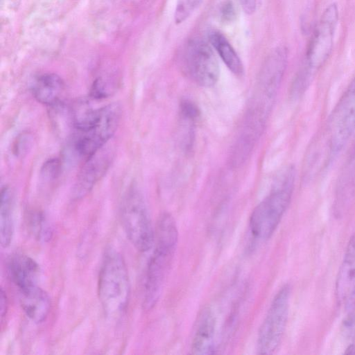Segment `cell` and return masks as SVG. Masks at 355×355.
I'll return each instance as SVG.
<instances>
[{
  "label": "cell",
  "mask_w": 355,
  "mask_h": 355,
  "mask_svg": "<svg viewBox=\"0 0 355 355\" xmlns=\"http://www.w3.org/2000/svg\"><path fill=\"white\" fill-rule=\"evenodd\" d=\"M156 245L146 270L144 306L153 308L159 300L178 241V230L172 215L162 214L156 227Z\"/></svg>",
  "instance_id": "obj_1"
},
{
  "label": "cell",
  "mask_w": 355,
  "mask_h": 355,
  "mask_svg": "<svg viewBox=\"0 0 355 355\" xmlns=\"http://www.w3.org/2000/svg\"><path fill=\"white\" fill-rule=\"evenodd\" d=\"M295 180L293 166L285 167L275 176L269 194L250 215L249 226L254 237L264 241L273 234L291 202Z\"/></svg>",
  "instance_id": "obj_2"
},
{
  "label": "cell",
  "mask_w": 355,
  "mask_h": 355,
  "mask_svg": "<svg viewBox=\"0 0 355 355\" xmlns=\"http://www.w3.org/2000/svg\"><path fill=\"white\" fill-rule=\"evenodd\" d=\"M125 263L116 250H107L102 260L98 281L99 300L105 315L116 318L125 309L130 296Z\"/></svg>",
  "instance_id": "obj_3"
},
{
  "label": "cell",
  "mask_w": 355,
  "mask_h": 355,
  "mask_svg": "<svg viewBox=\"0 0 355 355\" xmlns=\"http://www.w3.org/2000/svg\"><path fill=\"white\" fill-rule=\"evenodd\" d=\"M355 130V76L334 108L321 136L317 153L327 162L347 145Z\"/></svg>",
  "instance_id": "obj_4"
},
{
  "label": "cell",
  "mask_w": 355,
  "mask_h": 355,
  "mask_svg": "<svg viewBox=\"0 0 355 355\" xmlns=\"http://www.w3.org/2000/svg\"><path fill=\"white\" fill-rule=\"evenodd\" d=\"M338 18V8L334 3L329 5L321 15L309 44L303 66L295 77L302 86H309L315 73L330 55Z\"/></svg>",
  "instance_id": "obj_5"
},
{
  "label": "cell",
  "mask_w": 355,
  "mask_h": 355,
  "mask_svg": "<svg viewBox=\"0 0 355 355\" xmlns=\"http://www.w3.org/2000/svg\"><path fill=\"white\" fill-rule=\"evenodd\" d=\"M123 230L134 247L140 252H147L155 240L150 216L139 190L130 188L125 194L121 207Z\"/></svg>",
  "instance_id": "obj_6"
},
{
  "label": "cell",
  "mask_w": 355,
  "mask_h": 355,
  "mask_svg": "<svg viewBox=\"0 0 355 355\" xmlns=\"http://www.w3.org/2000/svg\"><path fill=\"white\" fill-rule=\"evenodd\" d=\"M180 64L186 76L201 87H212L218 80V60L210 45L203 39L195 37L186 44Z\"/></svg>",
  "instance_id": "obj_7"
},
{
  "label": "cell",
  "mask_w": 355,
  "mask_h": 355,
  "mask_svg": "<svg viewBox=\"0 0 355 355\" xmlns=\"http://www.w3.org/2000/svg\"><path fill=\"white\" fill-rule=\"evenodd\" d=\"M291 295L290 285L284 284L274 296L259 330L258 354H272L279 347L288 321Z\"/></svg>",
  "instance_id": "obj_8"
},
{
  "label": "cell",
  "mask_w": 355,
  "mask_h": 355,
  "mask_svg": "<svg viewBox=\"0 0 355 355\" xmlns=\"http://www.w3.org/2000/svg\"><path fill=\"white\" fill-rule=\"evenodd\" d=\"M121 109L118 103L105 105L88 128L74 133L73 148L80 156L87 159L102 148L115 133L120 122Z\"/></svg>",
  "instance_id": "obj_9"
},
{
  "label": "cell",
  "mask_w": 355,
  "mask_h": 355,
  "mask_svg": "<svg viewBox=\"0 0 355 355\" xmlns=\"http://www.w3.org/2000/svg\"><path fill=\"white\" fill-rule=\"evenodd\" d=\"M335 293L338 304L351 320L355 314V233L347 244L336 277Z\"/></svg>",
  "instance_id": "obj_10"
},
{
  "label": "cell",
  "mask_w": 355,
  "mask_h": 355,
  "mask_svg": "<svg viewBox=\"0 0 355 355\" xmlns=\"http://www.w3.org/2000/svg\"><path fill=\"white\" fill-rule=\"evenodd\" d=\"M112 157L111 152L104 146L86 159L73 187V195L75 198H82L90 192L106 173L111 164Z\"/></svg>",
  "instance_id": "obj_11"
},
{
  "label": "cell",
  "mask_w": 355,
  "mask_h": 355,
  "mask_svg": "<svg viewBox=\"0 0 355 355\" xmlns=\"http://www.w3.org/2000/svg\"><path fill=\"white\" fill-rule=\"evenodd\" d=\"M216 320L209 307L204 308L196 323L191 342V352L194 354H212L215 350Z\"/></svg>",
  "instance_id": "obj_12"
},
{
  "label": "cell",
  "mask_w": 355,
  "mask_h": 355,
  "mask_svg": "<svg viewBox=\"0 0 355 355\" xmlns=\"http://www.w3.org/2000/svg\"><path fill=\"white\" fill-rule=\"evenodd\" d=\"M8 269L11 280L19 291L37 286L40 267L37 262L28 255H12L8 261Z\"/></svg>",
  "instance_id": "obj_13"
},
{
  "label": "cell",
  "mask_w": 355,
  "mask_h": 355,
  "mask_svg": "<svg viewBox=\"0 0 355 355\" xmlns=\"http://www.w3.org/2000/svg\"><path fill=\"white\" fill-rule=\"evenodd\" d=\"M20 304L26 316L35 323L46 320L51 308V300L48 293L36 286L19 291Z\"/></svg>",
  "instance_id": "obj_14"
},
{
  "label": "cell",
  "mask_w": 355,
  "mask_h": 355,
  "mask_svg": "<svg viewBox=\"0 0 355 355\" xmlns=\"http://www.w3.org/2000/svg\"><path fill=\"white\" fill-rule=\"evenodd\" d=\"M64 89L62 79L55 73H44L37 77L31 85L33 97L40 103L55 106L60 103Z\"/></svg>",
  "instance_id": "obj_15"
},
{
  "label": "cell",
  "mask_w": 355,
  "mask_h": 355,
  "mask_svg": "<svg viewBox=\"0 0 355 355\" xmlns=\"http://www.w3.org/2000/svg\"><path fill=\"white\" fill-rule=\"evenodd\" d=\"M208 40L228 69L236 76H242L243 65L238 54L226 37L220 32L209 33Z\"/></svg>",
  "instance_id": "obj_16"
},
{
  "label": "cell",
  "mask_w": 355,
  "mask_h": 355,
  "mask_svg": "<svg viewBox=\"0 0 355 355\" xmlns=\"http://www.w3.org/2000/svg\"><path fill=\"white\" fill-rule=\"evenodd\" d=\"M14 234L13 195L8 187L1 191L0 200V239L3 248L10 245Z\"/></svg>",
  "instance_id": "obj_17"
},
{
  "label": "cell",
  "mask_w": 355,
  "mask_h": 355,
  "mask_svg": "<svg viewBox=\"0 0 355 355\" xmlns=\"http://www.w3.org/2000/svg\"><path fill=\"white\" fill-rule=\"evenodd\" d=\"M28 223L31 232L38 240L46 241L51 238V229L42 213H32Z\"/></svg>",
  "instance_id": "obj_18"
},
{
  "label": "cell",
  "mask_w": 355,
  "mask_h": 355,
  "mask_svg": "<svg viewBox=\"0 0 355 355\" xmlns=\"http://www.w3.org/2000/svg\"><path fill=\"white\" fill-rule=\"evenodd\" d=\"M202 1L203 0H178L174 12L175 22L179 24L187 20L201 4Z\"/></svg>",
  "instance_id": "obj_19"
},
{
  "label": "cell",
  "mask_w": 355,
  "mask_h": 355,
  "mask_svg": "<svg viewBox=\"0 0 355 355\" xmlns=\"http://www.w3.org/2000/svg\"><path fill=\"white\" fill-rule=\"evenodd\" d=\"M61 172V162L57 158L46 160L40 170V175L44 181L52 182L56 180Z\"/></svg>",
  "instance_id": "obj_20"
},
{
  "label": "cell",
  "mask_w": 355,
  "mask_h": 355,
  "mask_svg": "<svg viewBox=\"0 0 355 355\" xmlns=\"http://www.w3.org/2000/svg\"><path fill=\"white\" fill-rule=\"evenodd\" d=\"M180 113L182 119L195 123L200 117V110L193 101L184 98L180 103Z\"/></svg>",
  "instance_id": "obj_21"
},
{
  "label": "cell",
  "mask_w": 355,
  "mask_h": 355,
  "mask_svg": "<svg viewBox=\"0 0 355 355\" xmlns=\"http://www.w3.org/2000/svg\"><path fill=\"white\" fill-rule=\"evenodd\" d=\"M111 91L112 89H110L105 80L101 78H98L92 83L90 88L89 95L93 99L100 100L110 96Z\"/></svg>",
  "instance_id": "obj_22"
},
{
  "label": "cell",
  "mask_w": 355,
  "mask_h": 355,
  "mask_svg": "<svg viewBox=\"0 0 355 355\" xmlns=\"http://www.w3.org/2000/svg\"><path fill=\"white\" fill-rule=\"evenodd\" d=\"M219 17L224 23H230L235 20L236 8L232 0H225L219 6Z\"/></svg>",
  "instance_id": "obj_23"
},
{
  "label": "cell",
  "mask_w": 355,
  "mask_h": 355,
  "mask_svg": "<svg viewBox=\"0 0 355 355\" xmlns=\"http://www.w3.org/2000/svg\"><path fill=\"white\" fill-rule=\"evenodd\" d=\"M244 12L248 15L254 12L256 10V0H239Z\"/></svg>",
  "instance_id": "obj_24"
},
{
  "label": "cell",
  "mask_w": 355,
  "mask_h": 355,
  "mask_svg": "<svg viewBox=\"0 0 355 355\" xmlns=\"http://www.w3.org/2000/svg\"><path fill=\"white\" fill-rule=\"evenodd\" d=\"M0 311L1 319L5 316L7 311V298L3 289H1V302H0Z\"/></svg>",
  "instance_id": "obj_25"
},
{
  "label": "cell",
  "mask_w": 355,
  "mask_h": 355,
  "mask_svg": "<svg viewBox=\"0 0 355 355\" xmlns=\"http://www.w3.org/2000/svg\"><path fill=\"white\" fill-rule=\"evenodd\" d=\"M346 354H355V345H350L346 349L345 352Z\"/></svg>",
  "instance_id": "obj_26"
}]
</instances>
